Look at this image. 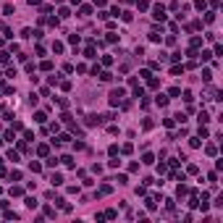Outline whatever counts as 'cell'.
Returning <instances> with one entry per match:
<instances>
[{"instance_id":"6da1fadb","label":"cell","mask_w":223,"mask_h":223,"mask_svg":"<svg viewBox=\"0 0 223 223\" xmlns=\"http://www.w3.org/2000/svg\"><path fill=\"white\" fill-rule=\"evenodd\" d=\"M126 100V89H121V87H118V89H113V92H110V108H116V105H121V102Z\"/></svg>"},{"instance_id":"7a4b0ae2","label":"cell","mask_w":223,"mask_h":223,"mask_svg":"<svg viewBox=\"0 0 223 223\" xmlns=\"http://www.w3.org/2000/svg\"><path fill=\"white\" fill-rule=\"evenodd\" d=\"M152 19L155 21H166V5H163V3L152 5Z\"/></svg>"},{"instance_id":"3957f363","label":"cell","mask_w":223,"mask_h":223,"mask_svg":"<svg viewBox=\"0 0 223 223\" xmlns=\"http://www.w3.org/2000/svg\"><path fill=\"white\" fill-rule=\"evenodd\" d=\"M192 50H197V47H202V37H199V34H194V37H192Z\"/></svg>"},{"instance_id":"277c9868","label":"cell","mask_w":223,"mask_h":223,"mask_svg":"<svg viewBox=\"0 0 223 223\" xmlns=\"http://www.w3.org/2000/svg\"><path fill=\"white\" fill-rule=\"evenodd\" d=\"M197 137L199 139H205V137H210V129H207L205 123H199V131H197Z\"/></svg>"},{"instance_id":"5b68a950","label":"cell","mask_w":223,"mask_h":223,"mask_svg":"<svg viewBox=\"0 0 223 223\" xmlns=\"http://www.w3.org/2000/svg\"><path fill=\"white\" fill-rule=\"evenodd\" d=\"M34 121L37 123H45V121H47V113H45V110H37V113H34Z\"/></svg>"},{"instance_id":"8992f818","label":"cell","mask_w":223,"mask_h":223,"mask_svg":"<svg viewBox=\"0 0 223 223\" xmlns=\"http://www.w3.org/2000/svg\"><path fill=\"white\" fill-rule=\"evenodd\" d=\"M37 155H40V158H47V155H50V147L47 144H40V147H37Z\"/></svg>"},{"instance_id":"52a82bcc","label":"cell","mask_w":223,"mask_h":223,"mask_svg":"<svg viewBox=\"0 0 223 223\" xmlns=\"http://www.w3.org/2000/svg\"><path fill=\"white\" fill-rule=\"evenodd\" d=\"M50 184H53V187H61V184H63V176L61 173H53V176H50Z\"/></svg>"},{"instance_id":"ba28073f","label":"cell","mask_w":223,"mask_h":223,"mask_svg":"<svg viewBox=\"0 0 223 223\" xmlns=\"http://www.w3.org/2000/svg\"><path fill=\"white\" fill-rule=\"evenodd\" d=\"M197 58H199L202 63H207V61L213 58V53H210V50H202V53H197Z\"/></svg>"},{"instance_id":"9c48e42d","label":"cell","mask_w":223,"mask_h":223,"mask_svg":"<svg viewBox=\"0 0 223 223\" xmlns=\"http://www.w3.org/2000/svg\"><path fill=\"white\" fill-rule=\"evenodd\" d=\"M97 123H102V121H100V116H95V113H92V116H87V126H97Z\"/></svg>"},{"instance_id":"30bf717a","label":"cell","mask_w":223,"mask_h":223,"mask_svg":"<svg viewBox=\"0 0 223 223\" xmlns=\"http://www.w3.org/2000/svg\"><path fill=\"white\" fill-rule=\"evenodd\" d=\"M79 16H92V5H81V8H79Z\"/></svg>"},{"instance_id":"8fae6325","label":"cell","mask_w":223,"mask_h":223,"mask_svg":"<svg viewBox=\"0 0 223 223\" xmlns=\"http://www.w3.org/2000/svg\"><path fill=\"white\" fill-rule=\"evenodd\" d=\"M189 147H194V150L202 147V139H199V137H189Z\"/></svg>"},{"instance_id":"7c38bea8","label":"cell","mask_w":223,"mask_h":223,"mask_svg":"<svg viewBox=\"0 0 223 223\" xmlns=\"http://www.w3.org/2000/svg\"><path fill=\"white\" fill-rule=\"evenodd\" d=\"M171 73H173V76H181V73H184V66H171Z\"/></svg>"},{"instance_id":"4fadbf2b","label":"cell","mask_w":223,"mask_h":223,"mask_svg":"<svg viewBox=\"0 0 223 223\" xmlns=\"http://www.w3.org/2000/svg\"><path fill=\"white\" fill-rule=\"evenodd\" d=\"M155 105H168V97H166V95H158V97H155Z\"/></svg>"},{"instance_id":"5bb4252c","label":"cell","mask_w":223,"mask_h":223,"mask_svg":"<svg viewBox=\"0 0 223 223\" xmlns=\"http://www.w3.org/2000/svg\"><path fill=\"white\" fill-rule=\"evenodd\" d=\"M197 121H199V123H207V121H210V116H207V110H199Z\"/></svg>"},{"instance_id":"9a60e30c","label":"cell","mask_w":223,"mask_h":223,"mask_svg":"<svg viewBox=\"0 0 223 223\" xmlns=\"http://www.w3.org/2000/svg\"><path fill=\"white\" fill-rule=\"evenodd\" d=\"M189 192H192L189 187H184V184H178V189H176V194H178V197H184V194H189Z\"/></svg>"},{"instance_id":"2e32d148","label":"cell","mask_w":223,"mask_h":223,"mask_svg":"<svg viewBox=\"0 0 223 223\" xmlns=\"http://www.w3.org/2000/svg\"><path fill=\"white\" fill-rule=\"evenodd\" d=\"M194 8L197 11H207V0H194Z\"/></svg>"},{"instance_id":"e0dca14e","label":"cell","mask_w":223,"mask_h":223,"mask_svg":"<svg viewBox=\"0 0 223 223\" xmlns=\"http://www.w3.org/2000/svg\"><path fill=\"white\" fill-rule=\"evenodd\" d=\"M147 87H150V89H158V87H160V81L155 79V76H150V79H147Z\"/></svg>"},{"instance_id":"ac0fdd59","label":"cell","mask_w":223,"mask_h":223,"mask_svg":"<svg viewBox=\"0 0 223 223\" xmlns=\"http://www.w3.org/2000/svg\"><path fill=\"white\" fill-rule=\"evenodd\" d=\"M118 152H121V155H131V152H134V144H123Z\"/></svg>"},{"instance_id":"d6986e66","label":"cell","mask_w":223,"mask_h":223,"mask_svg":"<svg viewBox=\"0 0 223 223\" xmlns=\"http://www.w3.org/2000/svg\"><path fill=\"white\" fill-rule=\"evenodd\" d=\"M29 168H32L34 173H40V171H42V163H37V160H32V163H29Z\"/></svg>"},{"instance_id":"ffe728a7","label":"cell","mask_w":223,"mask_h":223,"mask_svg":"<svg viewBox=\"0 0 223 223\" xmlns=\"http://www.w3.org/2000/svg\"><path fill=\"white\" fill-rule=\"evenodd\" d=\"M213 21H215V11H207L205 13V24H213Z\"/></svg>"},{"instance_id":"44dd1931","label":"cell","mask_w":223,"mask_h":223,"mask_svg":"<svg viewBox=\"0 0 223 223\" xmlns=\"http://www.w3.org/2000/svg\"><path fill=\"white\" fill-rule=\"evenodd\" d=\"M97 76H100L102 81H110V79H113V73H110V71H100V73H97Z\"/></svg>"},{"instance_id":"7402d4cb","label":"cell","mask_w":223,"mask_h":223,"mask_svg":"<svg viewBox=\"0 0 223 223\" xmlns=\"http://www.w3.org/2000/svg\"><path fill=\"white\" fill-rule=\"evenodd\" d=\"M187 173H192V176H197V173H199V168L194 166V163H189V166H187Z\"/></svg>"},{"instance_id":"603a6c76","label":"cell","mask_w":223,"mask_h":223,"mask_svg":"<svg viewBox=\"0 0 223 223\" xmlns=\"http://www.w3.org/2000/svg\"><path fill=\"white\" fill-rule=\"evenodd\" d=\"M160 40H163V37H160L158 29H155V32H150V42H160Z\"/></svg>"},{"instance_id":"cb8c5ba5","label":"cell","mask_w":223,"mask_h":223,"mask_svg":"<svg viewBox=\"0 0 223 223\" xmlns=\"http://www.w3.org/2000/svg\"><path fill=\"white\" fill-rule=\"evenodd\" d=\"M142 163H147V166H152V163H155V158H152L150 152H144V155H142Z\"/></svg>"},{"instance_id":"d4e9b609","label":"cell","mask_w":223,"mask_h":223,"mask_svg":"<svg viewBox=\"0 0 223 223\" xmlns=\"http://www.w3.org/2000/svg\"><path fill=\"white\" fill-rule=\"evenodd\" d=\"M61 163H63V166H68V168H71V166H73V158H71V155H63V158H61Z\"/></svg>"},{"instance_id":"484cf974","label":"cell","mask_w":223,"mask_h":223,"mask_svg":"<svg viewBox=\"0 0 223 223\" xmlns=\"http://www.w3.org/2000/svg\"><path fill=\"white\" fill-rule=\"evenodd\" d=\"M21 194H24V189H21V187H11V197H21Z\"/></svg>"},{"instance_id":"4316f807","label":"cell","mask_w":223,"mask_h":223,"mask_svg":"<svg viewBox=\"0 0 223 223\" xmlns=\"http://www.w3.org/2000/svg\"><path fill=\"white\" fill-rule=\"evenodd\" d=\"M178 95H181V89H178V87H171L168 89V97H178Z\"/></svg>"},{"instance_id":"83f0119b","label":"cell","mask_w":223,"mask_h":223,"mask_svg":"<svg viewBox=\"0 0 223 223\" xmlns=\"http://www.w3.org/2000/svg\"><path fill=\"white\" fill-rule=\"evenodd\" d=\"M137 8L139 11H147V8H150V3H147V0H137Z\"/></svg>"},{"instance_id":"f1b7e54d","label":"cell","mask_w":223,"mask_h":223,"mask_svg":"<svg viewBox=\"0 0 223 223\" xmlns=\"http://www.w3.org/2000/svg\"><path fill=\"white\" fill-rule=\"evenodd\" d=\"M40 68H42V71H53V61H42Z\"/></svg>"},{"instance_id":"f546056e","label":"cell","mask_w":223,"mask_h":223,"mask_svg":"<svg viewBox=\"0 0 223 223\" xmlns=\"http://www.w3.org/2000/svg\"><path fill=\"white\" fill-rule=\"evenodd\" d=\"M68 16H71L68 8H61V11H58V19H68Z\"/></svg>"},{"instance_id":"4dcf8cb0","label":"cell","mask_w":223,"mask_h":223,"mask_svg":"<svg viewBox=\"0 0 223 223\" xmlns=\"http://www.w3.org/2000/svg\"><path fill=\"white\" fill-rule=\"evenodd\" d=\"M21 37H24V40H29V37H34V32L26 26V29H21Z\"/></svg>"},{"instance_id":"1f68e13d","label":"cell","mask_w":223,"mask_h":223,"mask_svg":"<svg viewBox=\"0 0 223 223\" xmlns=\"http://www.w3.org/2000/svg\"><path fill=\"white\" fill-rule=\"evenodd\" d=\"M108 155H110V158H113V155H121V152H118V144H110L108 147Z\"/></svg>"},{"instance_id":"d6a6232c","label":"cell","mask_w":223,"mask_h":223,"mask_svg":"<svg viewBox=\"0 0 223 223\" xmlns=\"http://www.w3.org/2000/svg\"><path fill=\"white\" fill-rule=\"evenodd\" d=\"M58 163H61V158H47V168H55Z\"/></svg>"},{"instance_id":"836d02e7","label":"cell","mask_w":223,"mask_h":223,"mask_svg":"<svg viewBox=\"0 0 223 223\" xmlns=\"http://www.w3.org/2000/svg\"><path fill=\"white\" fill-rule=\"evenodd\" d=\"M210 79H213V71L205 68V71H202V81H210Z\"/></svg>"},{"instance_id":"e575fe53","label":"cell","mask_w":223,"mask_h":223,"mask_svg":"<svg viewBox=\"0 0 223 223\" xmlns=\"http://www.w3.org/2000/svg\"><path fill=\"white\" fill-rule=\"evenodd\" d=\"M8 160H13V163H19V152H16V150H8Z\"/></svg>"},{"instance_id":"d590c367","label":"cell","mask_w":223,"mask_h":223,"mask_svg":"<svg viewBox=\"0 0 223 223\" xmlns=\"http://www.w3.org/2000/svg\"><path fill=\"white\" fill-rule=\"evenodd\" d=\"M53 53H63V42H53Z\"/></svg>"},{"instance_id":"8d00e7d4","label":"cell","mask_w":223,"mask_h":223,"mask_svg":"<svg viewBox=\"0 0 223 223\" xmlns=\"http://www.w3.org/2000/svg\"><path fill=\"white\" fill-rule=\"evenodd\" d=\"M108 166H110V168H118V166H121V160H118V155H113V160H110Z\"/></svg>"},{"instance_id":"74e56055","label":"cell","mask_w":223,"mask_h":223,"mask_svg":"<svg viewBox=\"0 0 223 223\" xmlns=\"http://www.w3.org/2000/svg\"><path fill=\"white\" fill-rule=\"evenodd\" d=\"M105 42H118V34H113V32H108V37H105Z\"/></svg>"},{"instance_id":"f35d334b","label":"cell","mask_w":223,"mask_h":223,"mask_svg":"<svg viewBox=\"0 0 223 223\" xmlns=\"http://www.w3.org/2000/svg\"><path fill=\"white\" fill-rule=\"evenodd\" d=\"M68 42H71V45H79V42H81V37H79V34H71V37H68Z\"/></svg>"},{"instance_id":"ab89813d","label":"cell","mask_w":223,"mask_h":223,"mask_svg":"<svg viewBox=\"0 0 223 223\" xmlns=\"http://www.w3.org/2000/svg\"><path fill=\"white\" fill-rule=\"evenodd\" d=\"M26 207H32V210H34V207H37V199L34 197H26Z\"/></svg>"},{"instance_id":"60d3db41","label":"cell","mask_w":223,"mask_h":223,"mask_svg":"<svg viewBox=\"0 0 223 223\" xmlns=\"http://www.w3.org/2000/svg\"><path fill=\"white\" fill-rule=\"evenodd\" d=\"M184 100H187V102H192V100H194V95H192L189 89H184Z\"/></svg>"},{"instance_id":"b9f144b4","label":"cell","mask_w":223,"mask_h":223,"mask_svg":"<svg viewBox=\"0 0 223 223\" xmlns=\"http://www.w3.org/2000/svg\"><path fill=\"white\" fill-rule=\"evenodd\" d=\"M171 61L178 63V61H181V53H178V50H176V53H171Z\"/></svg>"},{"instance_id":"7bdbcfd3","label":"cell","mask_w":223,"mask_h":223,"mask_svg":"<svg viewBox=\"0 0 223 223\" xmlns=\"http://www.w3.org/2000/svg\"><path fill=\"white\" fill-rule=\"evenodd\" d=\"M11 178L13 181H21V171H11Z\"/></svg>"},{"instance_id":"ee69618b","label":"cell","mask_w":223,"mask_h":223,"mask_svg":"<svg viewBox=\"0 0 223 223\" xmlns=\"http://www.w3.org/2000/svg\"><path fill=\"white\" fill-rule=\"evenodd\" d=\"M116 181L118 184H129V178H126V173H121V176H116Z\"/></svg>"},{"instance_id":"f6af8a7d","label":"cell","mask_w":223,"mask_h":223,"mask_svg":"<svg viewBox=\"0 0 223 223\" xmlns=\"http://www.w3.org/2000/svg\"><path fill=\"white\" fill-rule=\"evenodd\" d=\"M205 152H207V155H215L218 150H215V144H207V147H205Z\"/></svg>"},{"instance_id":"bcb514c9","label":"cell","mask_w":223,"mask_h":223,"mask_svg":"<svg viewBox=\"0 0 223 223\" xmlns=\"http://www.w3.org/2000/svg\"><path fill=\"white\" fill-rule=\"evenodd\" d=\"M8 55L11 53H0V63H8Z\"/></svg>"},{"instance_id":"7dc6e473","label":"cell","mask_w":223,"mask_h":223,"mask_svg":"<svg viewBox=\"0 0 223 223\" xmlns=\"http://www.w3.org/2000/svg\"><path fill=\"white\" fill-rule=\"evenodd\" d=\"M218 3H220V0H207V5H213V8H215Z\"/></svg>"},{"instance_id":"c3c4849f","label":"cell","mask_w":223,"mask_h":223,"mask_svg":"<svg viewBox=\"0 0 223 223\" xmlns=\"http://www.w3.org/2000/svg\"><path fill=\"white\" fill-rule=\"evenodd\" d=\"M95 5H100V8H102V5H105V0H95Z\"/></svg>"},{"instance_id":"681fc988","label":"cell","mask_w":223,"mask_h":223,"mask_svg":"<svg viewBox=\"0 0 223 223\" xmlns=\"http://www.w3.org/2000/svg\"><path fill=\"white\" fill-rule=\"evenodd\" d=\"M26 3H29V5H40V0H26Z\"/></svg>"},{"instance_id":"f907efd6","label":"cell","mask_w":223,"mask_h":223,"mask_svg":"<svg viewBox=\"0 0 223 223\" xmlns=\"http://www.w3.org/2000/svg\"><path fill=\"white\" fill-rule=\"evenodd\" d=\"M3 176H5V168H3V166H0V178H3Z\"/></svg>"},{"instance_id":"816d5d0a","label":"cell","mask_w":223,"mask_h":223,"mask_svg":"<svg viewBox=\"0 0 223 223\" xmlns=\"http://www.w3.org/2000/svg\"><path fill=\"white\" fill-rule=\"evenodd\" d=\"M71 3H73V5H76V3H81V0H71Z\"/></svg>"},{"instance_id":"f5cc1de1","label":"cell","mask_w":223,"mask_h":223,"mask_svg":"<svg viewBox=\"0 0 223 223\" xmlns=\"http://www.w3.org/2000/svg\"><path fill=\"white\" fill-rule=\"evenodd\" d=\"M0 194H3V187H0Z\"/></svg>"},{"instance_id":"db71d44e","label":"cell","mask_w":223,"mask_h":223,"mask_svg":"<svg viewBox=\"0 0 223 223\" xmlns=\"http://www.w3.org/2000/svg\"><path fill=\"white\" fill-rule=\"evenodd\" d=\"M0 144H3V139H0Z\"/></svg>"}]
</instances>
